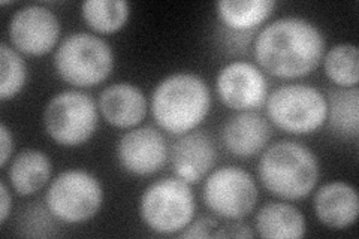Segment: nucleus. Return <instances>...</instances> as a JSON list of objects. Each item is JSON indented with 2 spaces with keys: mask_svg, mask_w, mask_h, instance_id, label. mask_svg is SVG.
Masks as SVG:
<instances>
[{
  "mask_svg": "<svg viewBox=\"0 0 359 239\" xmlns=\"http://www.w3.org/2000/svg\"><path fill=\"white\" fill-rule=\"evenodd\" d=\"M327 41L313 21L282 17L265 26L255 39V59L262 71L297 79L310 75L322 63Z\"/></svg>",
  "mask_w": 359,
  "mask_h": 239,
  "instance_id": "f257e3e1",
  "label": "nucleus"
},
{
  "mask_svg": "<svg viewBox=\"0 0 359 239\" xmlns=\"http://www.w3.org/2000/svg\"><path fill=\"white\" fill-rule=\"evenodd\" d=\"M150 105L157 126L170 135L182 136L205 121L211 109V92L204 78L177 72L156 86Z\"/></svg>",
  "mask_w": 359,
  "mask_h": 239,
  "instance_id": "f03ea898",
  "label": "nucleus"
},
{
  "mask_svg": "<svg viewBox=\"0 0 359 239\" xmlns=\"http://www.w3.org/2000/svg\"><path fill=\"white\" fill-rule=\"evenodd\" d=\"M257 175L273 196L299 200L316 187L320 166L316 154L304 144L278 141L265 148L257 163Z\"/></svg>",
  "mask_w": 359,
  "mask_h": 239,
  "instance_id": "7ed1b4c3",
  "label": "nucleus"
},
{
  "mask_svg": "<svg viewBox=\"0 0 359 239\" xmlns=\"http://www.w3.org/2000/svg\"><path fill=\"white\" fill-rule=\"evenodd\" d=\"M53 64L65 83L78 88H90L109 78L114 69V53L102 38L93 33L76 32L59 43Z\"/></svg>",
  "mask_w": 359,
  "mask_h": 239,
  "instance_id": "20e7f679",
  "label": "nucleus"
},
{
  "mask_svg": "<svg viewBox=\"0 0 359 239\" xmlns=\"http://www.w3.org/2000/svg\"><path fill=\"white\" fill-rule=\"evenodd\" d=\"M195 195L190 184L175 178H162L141 195L140 215L147 227L159 235L183 232L194 221Z\"/></svg>",
  "mask_w": 359,
  "mask_h": 239,
  "instance_id": "39448f33",
  "label": "nucleus"
},
{
  "mask_svg": "<svg viewBox=\"0 0 359 239\" xmlns=\"http://www.w3.org/2000/svg\"><path fill=\"white\" fill-rule=\"evenodd\" d=\"M265 104L268 118L290 135H309L327 123V96L309 84L280 86L268 95Z\"/></svg>",
  "mask_w": 359,
  "mask_h": 239,
  "instance_id": "423d86ee",
  "label": "nucleus"
},
{
  "mask_svg": "<svg viewBox=\"0 0 359 239\" xmlns=\"http://www.w3.org/2000/svg\"><path fill=\"white\" fill-rule=\"evenodd\" d=\"M104 203L97 177L83 169H69L55 177L45 195V207L55 220L81 224L95 219Z\"/></svg>",
  "mask_w": 359,
  "mask_h": 239,
  "instance_id": "0eeeda50",
  "label": "nucleus"
},
{
  "mask_svg": "<svg viewBox=\"0 0 359 239\" xmlns=\"http://www.w3.org/2000/svg\"><path fill=\"white\" fill-rule=\"evenodd\" d=\"M42 120L45 132L55 144L75 148L95 135L99 124V107L87 93L65 90L51 97L43 109Z\"/></svg>",
  "mask_w": 359,
  "mask_h": 239,
  "instance_id": "6e6552de",
  "label": "nucleus"
},
{
  "mask_svg": "<svg viewBox=\"0 0 359 239\" xmlns=\"http://www.w3.org/2000/svg\"><path fill=\"white\" fill-rule=\"evenodd\" d=\"M205 207L224 220H244L256 208L259 191L252 174L238 166H223L211 172L202 190Z\"/></svg>",
  "mask_w": 359,
  "mask_h": 239,
  "instance_id": "1a4fd4ad",
  "label": "nucleus"
},
{
  "mask_svg": "<svg viewBox=\"0 0 359 239\" xmlns=\"http://www.w3.org/2000/svg\"><path fill=\"white\" fill-rule=\"evenodd\" d=\"M62 33L60 20L43 5H27L11 17L8 35L13 47L27 55L41 57L57 47Z\"/></svg>",
  "mask_w": 359,
  "mask_h": 239,
  "instance_id": "9d476101",
  "label": "nucleus"
},
{
  "mask_svg": "<svg viewBox=\"0 0 359 239\" xmlns=\"http://www.w3.org/2000/svg\"><path fill=\"white\" fill-rule=\"evenodd\" d=\"M216 88L223 105L238 112L256 111L268 97V79L261 67L243 60L222 67Z\"/></svg>",
  "mask_w": 359,
  "mask_h": 239,
  "instance_id": "9b49d317",
  "label": "nucleus"
},
{
  "mask_svg": "<svg viewBox=\"0 0 359 239\" xmlns=\"http://www.w3.org/2000/svg\"><path fill=\"white\" fill-rule=\"evenodd\" d=\"M116 153L121 168L137 177L159 172L170 156L163 133L151 126L133 128L126 132L118 139Z\"/></svg>",
  "mask_w": 359,
  "mask_h": 239,
  "instance_id": "f8f14e48",
  "label": "nucleus"
},
{
  "mask_svg": "<svg viewBox=\"0 0 359 239\" xmlns=\"http://www.w3.org/2000/svg\"><path fill=\"white\" fill-rule=\"evenodd\" d=\"M217 161L212 139L204 132L182 135L171 148V165L175 175L187 184H198L208 177Z\"/></svg>",
  "mask_w": 359,
  "mask_h": 239,
  "instance_id": "ddd939ff",
  "label": "nucleus"
},
{
  "mask_svg": "<svg viewBox=\"0 0 359 239\" xmlns=\"http://www.w3.org/2000/svg\"><path fill=\"white\" fill-rule=\"evenodd\" d=\"M271 135V126L262 114L244 111L223 124L220 139L229 154L238 158H250L265 150Z\"/></svg>",
  "mask_w": 359,
  "mask_h": 239,
  "instance_id": "4468645a",
  "label": "nucleus"
},
{
  "mask_svg": "<svg viewBox=\"0 0 359 239\" xmlns=\"http://www.w3.org/2000/svg\"><path fill=\"white\" fill-rule=\"evenodd\" d=\"M97 107L111 126L133 129L147 116L149 102L140 87L130 83H116L100 92Z\"/></svg>",
  "mask_w": 359,
  "mask_h": 239,
  "instance_id": "2eb2a0df",
  "label": "nucleus"
},
{
  "mask_svg": "<svg viewBox=\"0 0 359 239\" xmlns=\"http://www.w3.org/2000/svg\"><path fill=\"white\" fill-rule=\"evenodd\" d=\"M313 207L314 214L323 226L332 231H344L358 220V191L353 186L343 181H334L316 191Z\"/></svg>",
  "mask_w": 359,
  "mask_h": 239,
  "instance_id": "dca6fc26",
  "label": "nucleus"
},
{
  "mask_svg": "<svg viewBox=\"0 0 359 239\" xmlns=\"http://www.w3.org/2000/svg\"><path fill=\"white\" fill-rule=\"evenodd\" d=\"M256 232L266 239H301L306 236V217L287 202H268L257 211Z\"/></svg>",
  "mask_w": 359,
  "mask_h": 239,
  "instance_id": "f3484780",
  "label": "nucleus"
},
{
  "mask_svg": "<svg viewBox=\"0 0 359 239\" xmlns=\"http://www.w3.org/2000/svg\"><path fill=\"white\" fill-rule=\"evenodd\" d=\"M51 174V158L33 148L18 153L8 168L9 184L20 196L36 195L48 184Z\"/></svg>",
  "mask_w": 359,
  "mask_h": 239,
  "instance_id": "a211bd4d",
  "label": "nucleus"
},
{
  "mask_svg": "<svg viewBox=\"0 0 359 239\" xmlns=\"http://www.w3.org/2000/svg\"><path fill=\"white\" fill-rule=\"evenodd\" d=\"M276 6L273 0H220L216 5L223 26L238 33L259 27L273 14Z\"/></svg>",
  "mask_w": 359,
  "mask_h": 239,
  "instance_id": "6ab92c4d",
  "label": "nucleus"
},
{
  "mask_svg": "<svg viewBox=\"0 0 359 239\" xmlns=\"http://www.w3.org/2000/svg\"><path fill=\"white\" fill-rule=\"evenodd\" d=\"M330 129L343 139L356 141L359 136V90L335 88L327 97Z\"/></svg>",
  "mask_w": 359,
  "mask_h": 239,
  "instance_id": "aec40b11",
  "label": "nucleus"
},
{
  "mask_svg": "<svg viewBox=\"0 0 359 239\" xmlns=\"http://www.w3.org/2000/svg\"><path fill=\"white\" fill-rule=\"evenodd\" d=\"M86 25L100 35H111L126 26L130 5L125 0H87L81 5Z\"/></svg>",
  "mask_w": 359,
  "mask_h": 239,
  "instance_id": "412c9836",
  "label": "nucleus"
},
{
  "mask_svg": "<svg viewBox=\"0 0 359 239\" xmlns=\"http://www.w3.org/2000/svg\"><path fill=\"white\" fill-rule=\"evenodd\" d=\"M323 69L331 81L340 88L358 87L359 51L355 43H339L325 51Z\"/></svg>",
  "mask_w": 359,
  "mask_h": 239,
  "instance_id": "4be33fe9",
  "label": "nucleus"
},
{
  "mask_svg": "<svg viewBox=\"0 0 359 239\" xmlns=\"http://www.w3.org/2000/svg\"><path fill=\"white\" fill-rule=\"evenodd\" d=\"M27 64L15 48L6 42L0 45V99H14L27 83Z\"/></svg>",
  "mask_w": 359,
  "mask_h": 239,
  "instance_id": "5701e85b",
  "label": "nucleus"
},
{
  "mask_svg": "<svg viewBox=\"0 0 359 239\" xmlns=\"http://www.w3.org/2000/svg\"><path fill=\"white\" fill-rule=\"evenodd\" d=\"M14 153V136L5 123L0 126V166L5 168L13 158Z\"/></svg>",
  "mask_w": 359,
  "mask_h": 239,
  "instance_id": "b1692460",
  "label": "nucleus"
},
{
  "mask_svg": "<svg viewBox=\"0 0 359 239\" xmlns=\"http://www.w3.org/2000/svg\"><path fill=\"white\" fill-rule=\"evenodd\" d=\"M11 208H13V196H11L8 184L2 181L0 183V224L6 223Z\"/></svg>",
  "mask_w": 359,
  "mask_h": 239,
  "instance_id": "393cba45",
  "label": "nucleus"
},
{
  "mask_svg": "<svg viewBox=\"0 0 359 239\" xmlns=\"http://www.w3.org/2000/svg\"><path fill=\"white\" fill-rule=\"evenodd\" d=\"M0 5H2V6H8V5H14V2H2Z\"/></svg>",
  "mask_w": 359,
  "mask_h": 239,
  "instance_id": "a878e982",
  "label": "nucleus"
}]
</instances>
